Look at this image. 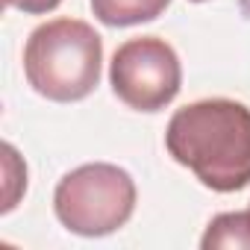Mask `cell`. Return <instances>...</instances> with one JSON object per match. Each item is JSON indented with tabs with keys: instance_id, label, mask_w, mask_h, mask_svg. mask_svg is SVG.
<instances>
[{
	"instance_id": "6da1fadb",
	"label": "cell",
	"mask_w": 250,
	"mask_h": 250,
	"mask_svg": "<svg viewBox=\"0 0 250 250\" xmlns=\"http://www.w3.org/2000/svg\"><path fill=\"white\" fill-rule=\"evenodd\" d=\"M165 147L206 188L241 191L250 186V109L229 97L194 100L171 115Z\"/></svg>"
},
{
	"instance_id": "7a4b0ae2",
	"label": "cell",
	"mask_w": 250,
	"mask_h": 250,
	"mask_svg": "<svg viewBox=\"0 0 250 250\" xmlns=\"http://www.w3.org/2000/svg\"><path fill=\"white\" fill-rule=\"evenodd\" d=\"M103 39L80 18H53L36 27L24 47V74L36 94L77 103L100 83Z\"/></svg>"
},
{
	"instance_id": "3957f363",
	"label": "cell",
	"mask_w": 250,
	"mask_h": 250,
	"mask_svg": "<svg viewBox=\"0 0 250 250\" xmlns=\"http://www.w3.org/2000/svg\"><path fill=\"white\" fill-rule=\"evenodd\" d=\"M136 180L112 162L68 171L53 191V212L68 232L100 238L121 229L136 212Z\"/></svg>"
},
{
	"instance_id": "277c9868",
	"label": "cell",
	"mask_w": 250,
	"mask_h": 250,
	"mask_svg": "<svg viewBox=\"0 0 250 250\" xmlns=\"http://www.w3.org/2000/svg\"><path fill=\"white\" fill-rule=\"evenodd\" d=\"M109 83L121 103L136 112L165 109L183 85V65L177 50L159 36H139L124 42L109 65Z\"/></svg>"
},
{
	"instance_id": "5b68a950",
	"label": "cell",
	"mask_w": 250,
	"mask_h": 250,
	"mask_svg": "<svg viewBox=\"0 0 250 250\" xmlns=\"http://www.w3.org/2000/svg\"><path fill=\"white\" fill-rule=\"evenodd\" d=\"M171 0H91V12L106 27H136L156 21Z\"/></svg>"
},
{
	"instance_id": "8992f818",
	"label": "cell",
	"mask_w": 250,
	"mask_h": 250,
	"mask_svg": "<svg viewBox=\"0 0 250 250\" xmlns=\"http://www.w3.org/2000/svg\"><path fill=\"white\" fill-rule=\"evenodd\" d=\"M203 250L212 247H250V221L247 212H221L209 221L203 238H200Z\"/></svg>"
},
{
	"instance_id": "52a82bcc",
	"label": "cell",
	"mask_w": 250,
	"mask_h": 250,
	"mask_svg": "<svg viewBox=\"0 0 250 250\" xmlns=\"http://www.w3.org/2000/svg\"><path fill=\"white\" fill-rule=\"evenodd\" d=\"M3 3L9 9L24 12V15H47V12H53L62 3V0H3Z\"/></svg>"
},
{
	"instance_id": "ba28073f",
	"label": "cell",
	"mask_w": 250,
	"mask_h": 250,
	"mask_svg": "<svg viewBox=\"0 0 250 250\" xmlns=\"http://www.w3.org/2000/svg\"><path fill=\"white\" fill-rule=\"evenodd\" d=\"M247 221H250V206H247Z\"/></svg>"
},
{
	"instance_id": "9c48e42d",
	"label": "cell",
	"mask_w": 250,
	"mask_h": 250,
	"mask_svg": "<svg viewBox=\"0 0 250 250\" xmlns=\"http://www.w3.org/2000/svg\"><path fill=\"white\" fill-rule=\"evenodd\" d=\"M191 3H203V0H191Z\"/></svg>"
}]
</instances>
